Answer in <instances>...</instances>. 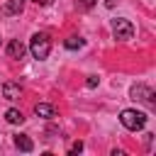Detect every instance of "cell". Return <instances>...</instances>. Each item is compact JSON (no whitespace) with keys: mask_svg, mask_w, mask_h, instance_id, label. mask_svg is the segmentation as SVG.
<instances>
[{"mask_svg":"<svg viewBox=\"0 0 156 156\" xmlns=\"http://www.w3.org/2000/svg\"><path fill=\"white\" fill-rule=\"evenodd\" d=\"M34 115L41 117V119H54L56 117V107L49 105V102H37L34 105Z\"/></svg>","mask_w":156,"mask_h":156,"instance_id":"5","label":"cell"},{"mask_svg":"<svg viewBox=\"0 0 156 156\" xmlns=\"http://www.w3.org/2000/svg\"><path fill=\"white\" fill-rule=\"evenodd\" d=\"M117 5V0H105V7H115Z\"/></svg>","mask_w":156,"mask_h":156,"instance_id":"15","label":"cell"},{"mask_svg":"<svg viewBox=\"0 0 156 156\" xmlns=\"http://www.w3.org/2000/svg\"><path fill=\"white\" fill-rule=\"evenodd\" d=\"M129 95H132V100H139V102H146V105H156V100H154V90L146 85V83H136V85H132L129 88Z\"/></svg>","mask_w":156,"mask_h":156,"instance_id":"4","label":"cell"},{"mask_svg":"<svg viewBox=\"0 0 156 156\" xmlns=\"http://www.w3.org/2000/svg\"><path fill=\"white\" fill-rule=\"evenodd\" d=\"M20 95H22L20 83H5L2 85V98L5 100H20Z\"/></svg>","mask_w":156,"mask_h":156,"instance_id":"7","label":"cell"},{"mask_svg":"<svg viewBox=\"0 0 156 156\" xmlns=\"http://www.w3.org/2000/svg\"><path fill=\"white\" fill-rule=\"evenodd\" d=\"M39 5H51V0H39Z\"/></svg>","mask_w":156,"mask_h":156,"instance_id":"16","label":"cell"},{"mask_svg":"<svg viewBox=\"0 0 156 156\" xmlns=\"http://www.w3.org/2000/svg\"><path fill=\"white\" fill-rule=\"evenodd\" d=\"M15 146L20 151H32L34 149V141L27 136V134H15Z\"/></svg>","mask_w":156,"mask_h":156,"instance_id":"9","label":"cell"},{"mask_svg":"<svg viewBox=\"0 0 156 156\" xmlns=\"http://www.w3.org/2000/svg\"><path fill=\"white\" fill-rule=\"evenodd\" d=\"M119 122H122V127L124 129H129V132H139V129H144L146 127V122H149V115L144 112V110H122L119 112Z\"/></svg>","mask_w":156,"mask_h":156,"instance_id":"1","label":"cell"},{"mask_svg":"<svg viewBox=\"0 0 156 156\" xmlns=\"http://www.w3.org/2000/svg\"><path fill=\"white\" fill-rule=\"evenodd\" d=\"M112 34L119 41H129L134 37V24L127 17H117V20H112Z\"/></svg>","mask_w":156,"mask_h":156,"instance_id":"3","label":"cell"},{"mask_svg":"<svg viewBox=\"0 0 156 156\" xmlns=\"http://www.w3.org/2000/svg\"><path fill=\"white\" fill-rule=\"evenodd\" d=\"M98 83H100V78H98V76H88V80H85V85H88V88H95Z\"/></svg>","mask_w":156,"mask_h":156,"instance_id":"14","label":"cell"},{"mask_svg":"<svg viewBox=\"0 0 156 156\" xmlns=\"http://www.w3.org/2000/svg\"><path fill=\"white\" fill-rule=\"evenodd\" d=\"M7 56H10V58H22V56H24V44H22L20 39H12V41L7 44Z\"/></svg>","mask_w":156,"mask_h":156,"instance_id":"8","label":"cell"},{"mask_svg":"<svg viewBox=\"0 0 156 156\" xmlns=\"http://www.w3.org/2000/svg\"><path fill=\"white\" fill-rule=\"evenodd\" d=\"M34 2H39V0H34Z\"/></svg>","mask_w":156,"mask_h":156,"instance_id":"17","label":"cell"},{"mask_svg":"<svg viewBox=\"0 0 156 156\" xmlns=\"http://www.w3.org/2000/svg\"><path fill=\"white\" fill-rule=\"evenodd\" d=\"M83 44H85V41H83L80 37H68V39L63 41V46H66V49H71V51H76V49H80Z\"/></svg>","mask_w":156,"mask_h":156,"instance_id":"11","label":"cell"},{"mask_svg":"<svg viewBox=\"0 0 156 156\" xmlns=\"http://www.w3.org/2000/svg\"><path fill=\"white\" fill-rule=\"evenodd\" d=\"M29 51H32V56H34L37 61H44V58L49 56V51H51V39H49V34L37 32V34L29 39Z\"/></svg>","mask_w":156,"mask_h":156,"instance_id":"2","label":"cell"},{"mask_svg":"<svg viewBox=\"0 0 156 156\" xmlns=\"http://www.w3.org/2000/svg\"><path fill=\"white\" fill-rule=\"evenodd\" d=\"M80 151H83V141H73L68 149V154H80Z\"/></svg>","mask_w":156,"mask_h":156,"instance_id":"13","label":"cell"},{"mask_svg":"<svg viewBox=\"0 0 156 156\" xmlns=\"http://www.w3.org/2000/svg\"><path fill=\"white\" fill-rule=\"evenodd\" d=\"M5 119H7L10 124H22V122H24V115H22L17 107H10V110L5 112Z\"/></svg>","mask_w":156,"mask_h":156,"instance_id":"10","label":"cell"},{"mask_svg":"<svg viewBox=\"0 0 156 156\" xmlns=\"http://www.w3.org/2000/svg\"><path fill=\"white\" fill-rule=\"evenodd\" d=\"M22 12V0H7L5 5H0V17H12Z\"/></svg>","mask_w":156,"mask_h":156,"instance_id":"6","label":"cell"},{"mask_svg":"<svg viewBox=\"0 0 156 156\" xmlns=\"http://www.w3.org/2000/svg\"><path fill=\"white\" fill-rule=\"evenodd\" d=\"M95 5H98V0H78V7H83V10H90Z\"/></svg>","mask_w":156,"mask_h":156,"instance_id":"12","label":"cell"}]
</instances>
